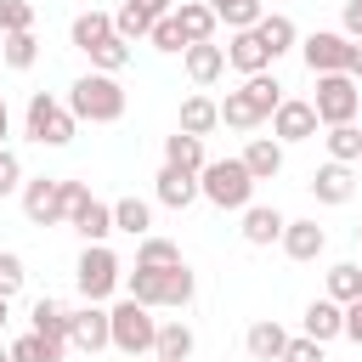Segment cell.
Instances as JSON below:
<instances>
[{
    "mask_svg": "<svg viewBox=\"0 0 362 362\" xmlns=\"http://www.w3.org/2000/svg\"><path fill=\"white\" fill-rule=\"evenodd\" d=\"M311 192H317V204H351V192H356V175H351V164H322L317 175H311Z\"/></svg>",
    "mask_w": 362,
    "mask_h": 362,
    "instance_id": "obj_17",
    "label": "cell"
},
{
    "mask_svg": "<svg viewBox=\"0 0 362 362\" xmlns=\"http://www.w3.org/2000/svg\"><path fill=\"white\" fill-rule=\"evenodd\" d=\"M68 209H74V181H57V175L23 181V215H28V226H57V221H68Z\"/></svg>",
    "mask_w": 362,
    "mask_h": 362,
    "instance_id": "obj_8",
    "label": "cell"
},
{
    "mask_svg": "<svg viewBox=\"0 0 362 362\" xmlns=\"http://www.w3.org/2000/svg\"><path fill=\"white\" fill-rule=\"evenodd\" d=\"M107 317H113V351H124L130 362H136V356H153V345H158V322H153L147 305H136V300L124 294Z\"/></svg>",
    "mask_w": 362,
    "mask_h": 362,
    "instance_id": "obj_5",
    "label": "cell"
},
{
    "mask_svg": "<svg viewBox=\"0 0 362 362\" xmlns=\"http://www.w3.org/2000/svg\"><path fill=\"white\" fill-rule=\"evenodd\" d=\"M0 34H34V6H28V0H6Z\"/></svg>",
    "mask_w": 362,
    "mask_h": 362,
    "instance_id": "obj_40",
    "label": "cell"
},
{
    "mask_svg": "<svg viewBox=\"0 0 362 362\" xmlns=\"http://www.w3.org/2000/svg\"><path fill=\"white\" fill-rule=\"evenodd\" d=\"M192 345H198V339H192L187 322H158V345H153V356H158V362H187Z\"/></svg>",
    "mask_w": 362,
    "mask_h": 362,
    "instance_id": "obj_29",
    "label": "cell"
},
{
    "mask_svg": "<svg viewBox=\"0 0 362 362\" xmlns=\"http://www.w3.org/2000/svg\"><path fill=\"white\" fill-rule=\"evenodd\" d=\"M283 362H322V345L300 334V339H288V351H283Z\"/></svg>",
    "mask_w": 362,
    "mask_h": 362,
    "instance_id": "obj_43",
    "label": "cell"
},
{
    "mask_svg": "<svg viewBox=\"0 0 362 362\" xmlns=\"http://www.w3.org/2000/svg\"><path fill=\"white\" fill-rule=\"evenodd\" d=\"M141 11H153V17H170V0H136Z\"/></svg>",
    "mask_w": 362,
    "mask_h": 362,
    "instance_id": "obj_46",
    "label": "cell"
},
{
    "mask_svg": "<svg viewBox=\"0 0 362 362\" xmlns=\"http://www.w3.org/2000/svg\"><path fill=\"white\" fill-rule=\"evenodd\" d=\"M198 192H204V187H198V175H192V170H175V164H164V170H158V204H164V209H187Z\"/></svg>",
    "mask_w": 362,
    "mask_h": 362,
    "instance_id": "obj_20",
    "label": "cell"
},
{
    "mask_svg": "<svg viewBox=\"0 0 362 362\" xmlns=\"http://www.w3.org/2000/svg\"><path fill=\"white\" fill-rule=\"evenodd\" d=\"M68 339H45V334H23L11 345V362H62Z\"/></svg>",
    "mask_w": 362,
    "mask_h": 362,
    "instance_id": "obj_32",
    "label": "cell"
},
{
    "mask_svg": "<svg viewBox=\"0 0 362 362\" xmlns=\"http://www.w3.org/2000/svg\"><path fill=\"white\" fill-rule=\"evenodd\" d=\"M74 283H79V294H85L90 305H102V300L119 288V255H113L107 243H85V255H79V266H74Z\"/></svg>",
    "mask_w": 362,
    "mask_h": 362,
    "instance_id": "obj_9",
    "label": "cell"
},
{
    "mask_svg": "<svg viewBox=\"0 0 362 362\" xmlns=\"http://www.w3.org/2000/svg\"><path fill=\"white\" fill-rule=\"evenodd\" d=\"M164 164H175V170H192V175H204V141L198 136H187V130H175V136H164Z\"/></svg>",
    "mask_w": 362,
    "mask_h": 362,
    "instance_id": "obj_24",
    "label": "cell"
},
{
    "mask_svg": "<svg viewBox=\"0 0 362 362\" xmlns=\"http://www.w3.org/2000/svg\"><path fill=\"white\" fill-rule=\"evenodd\" d=\"M124 85L113 79V74H79L74 79V90H68V107H74V119H90V124H119L124 119Z\"/></svg>",
    "mask_w": 362,
    "mask_h": 362,
    "instance_id": "obj_1",
    "label": "cell"
},
{
    "mask_svg": "<svg viewBox=\"0 0 362 362\" xmlns=\"http://www.w3.org/2000/svg\"><path fill=\"white\" fill-rule=\"evenodd\" d=\"M277 107H283V85H277L272 74H255V79H243V90H226V102H221V124H232V130H255V124H266Z\"/></svg>",
    "mask_w": 362,
    "mask_h": 362,
    "instance_id": "obj_2",
    "label": "cell"
},
{
    "mask_svg": "<svg viewBox=\"0 0 362 362\" xmlns=\"http://www.w3.org/2000/svg\"><path fill=\"white\" fill-rule=\"evenodd\" d=\"M0 328H6V294H0Z\"/></svg>",
    "mask_w": 362,
    "mask_h": 362,
    "instance_id": "obj_50",
    "label": "cell"
},
{
    "mask_svg": "<svg viewBox=\"0 0 362 362\" xmlns=\"http://www.w3.org/2000/svg\"><path fill=\"white\" fill-rule=\"evenodd\" d=\"M136 362H158V356H136Z\"/></svg>",
    "mask_w": 362,
    "mask_h": 362,
    "instance_id": "obj_51",
    "label": "cell"
},
{
    "mask_svg": "<svg viewBox=\"0 0 362 362\" xmlns=\"http://www.w3.org/2000/svg\"><path fill=\"white\" fill-rule=\"evenodd\" d=\"M339 334H345V305H339V300H311V305H305V339L328 345V339H339Z\"/></svg>",
    "mask_w": 362,
    "mask_h": 362,
    "instance_id": "obj_19",
    "label": "cell"
},
{
    "mask_svg": "<svg viewBox=\"0 0 362 362\" xmlns=\"http://www.w3.org/2000/svg\"><path fill=\"white\" fill-rule=\"evenodd\" d=\"M68 345L74 351H85V356H96V351H107L113 345V317L102 311V305H79L74 317H68Z\"/></svg>",
    "mask_w": 362,
    "mask_h": 362,
    "instance_id": "obj_11",
    "label": "cell"
},
{
    "mask_svg": "<svg viewBox=\"0 0 362 362\" xmlns=\"http://www.w3.org/2000/svg\"><path fill=\"white\" fill-rule=\"evenodd\" d=\"M28 317H34V334H45V339H68V317H74V311H68L62 300H51V294H40Z\"/></svg>",
    "mask_w": 362,
    "mask_h": 362,
    "instance_id": "obj_28",
    "label": "cell"
},
{
    "mask_svg": "<svg viewBox=\"0 0 362 362\" xmlns=\"http://www.w3.org/2000/svg\"><path fill=\"white\" fill-rule=\"evenodd\" d=\"M272 136H277V141H311V136H317V107L283 96V107L272 113Z\"/></svg>",
    "mask_w": 362,
    "mask_h": 362,
    "instance_id": "obj_12",
    "label": "cell"
},
{
    "mask_svg": "<svg viewBox=\"0 0 362 362\" xmlns=\"http://www.w3.org/2000/svg\"><path fill=\"white\" fill-rule=\"evenodd\" d=\"M102 40H113V17H107V11H79V17H74V45L90 57Z\"/></svg>",
    "mask_w": 362,
    "mask_h": 362,
    "instance_id": "obj_31",
    "label": "cell"
},
{
    "mask_svg": "<svg viewBox=\"0 0 362 362\" xmlns=\"http://www.w3.org/2000/svg\"><path fill=\"white\" fill-rule=\"evenodd\" d=\"M243 345H249V356H255V362H283V351H288V334H283L277 322H255V328L243 334Z\"/></svg>",
    "mask_w": 362,
    "mask_h": 362,
    "instance_id": "obj_26",
    "label": "cell"
},
{
    "mask_svg": "<svg viewBox=\"0 0 362 362\" xmlns=\"http://www.w3.org/2000/svg\"><path fill=\"white\" fill-rule=\"evenodd\" d=\"M0 57H6V68H34V57H40V40L34 34H0Z\"/></svg>",
    "mask_w": 362,
    "mask_h": 362,
    "instance_id": "obj_34",
    "label": "cell"
},
{
    "mask_svg": "<svg viewBox=\"0 0 362 362\" xmlns=\"http://www.w3.org/2000/svg\"><path fill=\"white\" fill-rule=\"evenodd\" d=\"M124 62H130V45H124L119 34H113V40H102V45L90 51V68H96V74H119Z\"/></svg>",
    "mask_w": 362,
    "mask_h": 362,
    "instance_id": "obj_38",
    "label": "cell"
},
{
    "mask_svg": "<svg viewBox=\"0 0 362 362\" xmlns=\"http://www.w3.org/2000/svg\"><path fill=\"white\" fill-rule=\"evenodd\" d=\"M356 238H362V226H356Z\"/></svg>",
    "mask_w": 362,
    "mask_h": 362,
    "instance_id": "obj_54",
    "label": "cell"
},
{
    "mask_svg": "<svg viewBox=\"0 0 362 362\" xmlns=\"http://www.w3.org/2000/svg\"><path fill=\"white\" fill-rule=\"evenodd\" d=\"M243 170H249L255 181H272V175L283 170V147H277L272 136H255V141L243 147Z\"/></svg>",
    "mask_w": 362,
    "mask_h": 362,
    "instance_id": "obj_25",
    "label": "cell"
},
{
    "mask_svg": "<svg viewBox=\"0 0 362 362\" xmlns=\"http://www.w3.org/2000/svg\"><path fill=\"white\" fill-rule=\"evenodd\" d=\"M215 124H221V102H209V96H187V102H181V124H175V130H187V136L204 141Z\"/></svg>",
    "mask_w": 362,
    "mask_h": 362,
    "instance_id": "obj_23",
    "label": "cell"
},
{
    "mask_svg": "<svg viewBox=\"0 0 362 362\" xmlns=\"http://www.w3.org/2000/svg\"><path fill=\"white\" fill-rule=\"evenodd\" d=\"M0 17H6V0H0Z\"/></svg>",
    "mask_w": 362,
    "mask_h": 362,
    "instance_id": "obj_53",
    "label": "cell"
},
{
    "mask_svg": "<svg viewBox=\"0 0 362 362\" xmlns=\"http://www.w3.org/2000/svg\"><path fill=\"white\" fill-rule=\"evenodd\" d=\"M23 277H28V272H23V255L0 249V294H6V300H11L17 288H23Z\"/></svg>",
    "mask_w": 362,
    "mask_h": 362,
    "instance_id": "obj_41",
    "label": "cell"
},
{
    "mask_svg": "<svg viewBox=\"0 0 362 362\" xmlns=\"http://www.w3.org/2000/svg\"><path fill=\"white\" fill-rule=\"evenodd\" d=\"M17 187H23V164H17L11 147H0V198H11Z\"/></svg>",
    "mask_w": 362,
    "mask_h": 362,
    "instance_id": "obj_42",
    "label": "cell"
},
{
    "mask_svg": "<svg viewBox=\"0 0 362 362\" xmlns=\"http://www.w3.org/2000/svg\"><path fill=\"white\" fill-rule=\"evenodd\" d=\"M136 266H153V272H164V266H181V249H175L170 238H141V249H136Z\"/></svg>",
    "mask_w": 362,
    "mask_h": 362,
    "instance_id": "obj_36",
    "label": "cell"
},
{
    "mask_svg": "<svg viewBox=\"0 0 362 362\" xmlns=\"http://www.w3.org/2000/svg\"><path fill=\"white\" fill-rule=\"evenodd\" d=\"M226 62H232L243 79H255V74H266V68H272V51L260 45V34H255V28H238V34H232V45H226Z\"/></svg>",
    "mask_w": 362,
    "mask_h": 362,
    "instance_id": "obj_13",
    "label": "cell"
},
{
    "mask_svg": "<svg viewBox=\"0 0 362 362\" xmlns=\"http://www.w3.org/2000/svg\"><path fill=\"white\" fill-rule=\"evenodd\" d=\"M68 221H74V232H79L85 243H102V238L113 232V204H102V198H90V192H85V198L74 204V215H68Z\"/></svg>",
    "mask_w": 362,
    "mask_h": 362,
    "instance_id": "obj_16",
    "label": "cell"
},
{
    "mask_svg": "<svg viewBox=\"0 0 362 362\" xmlns=\"http://www.w3.org/2000/svg\"><path fill=\"white\" fill-rule=\"evenodd\" d=\"M153 23H158V17H153V11H141L136 0H124V6L113 11V34H119L124 45H136V40H147V34H153Z\"/></svg>",
    "mask_w": 362,
    "mask_h": 362,
    "instance_id": "obj_30",
    "label": "cell"
},
{
    "mask_svg": "<svg viewBox=\"0 0 362 362\" xmlns=\"http://www.w3.org/2000/svg\"><path fill=\"white\" fill-rule=\"evenodd\" d=\"M6 136H11V113H6V96H0V147H6Z\"/></svg>",
    "mask_w": 362,
    "mask_h": 362,
    "instance_id": "obj_47",
    "label": "cell"
},
{
    "mask_svg": "<svg viewBox=\"0 0 362 362\" xmlns=\"http://www.w3.org/2000/svg\"><path fill=\"white\" fill-rule=\"evenodd\" d=\"M204 6H226V0H204Z\"/></svg>",
    "mask_w": 362,
    "mask_h": 362,
    "instance_id": "obj_52",
    "label": "cell"
},
{
    "mask_svg": "<svg viewBox=\"0 0 362 362\" xmlns=\"http://www.w3.org/2000/svg\"><path fill=\"white\" fill-rule=\"evenodd\" d=\"M23 124H28V136H34L40 147H68L79 119H74V107H68V102H57V96L34 90V96H28V113H23Z\"/></svg>",
    "mask_w": 362,
    "mask_h": 362,
    "instance_id": "obj_7",
    "label": "cell"
},
{
    "mask_svg": "<svg viewBox=\"0 0 362 362\" xmlns=\"http://www.w3.org/2000/svg\"><path fill=\"white\" fill-rule=\"evenodd\" d=\"M339 23H345V40H362V0H345Z\"/></svg>",
    "mask_w": 362,
    "mask_h": 362,
    "instance_id": "obj_44",
    "label": "cell"
},
{
    "mask_svg": "<svg viewBox=\"0 0 362 362\" xmlns=\"http://www.w3.org/2000/svg\"><path fill=\"white\" fill-rule=\"evenodd\" d=\"M198 187H204V198H209L215 209H249V198H255V175L243 170V158H215V164H204Z\"/></svg>",
    "mask_w": 362,
    "mask_h": 362,
    "instance_id": "obj_4",
    "label": "cell"
},
{
    "mask_svg": "<svg viewBox=\"0 0 362 362\" xmlns=\"http://www.w3.org/2000/svg\"><path fill=\"white\" fill-rule=\"evenodd\" d=\"M0 362H11V345H0Z\"/></svg>",
    "mask_w": 362,
    "mask_h": 362,
    "instance_id": "obj_49",
    "label": "cell"
},
{
    "mask_svg": "<svg viewBox=\"0 0 362 362\" xmlns=\"http://www.w3.org/2000/svg\"><path fill=\"white\" fill-rule=\"evenodd\" d=\"M181 62H187V79H192V85H215V79L226 74V45H215V40L187 45V51H181Z\"/></svg>",
    "mask_w": 362,
    "mask_h": 362,
    "instance_id": "obj_15",
    "label": "cell"
},
{
    "mask_svg": "<svg viewBox=\"0 0 362 362\" xmlns=\"http://www.w3.org/2000/svg\"><path fill=\"white\" fill-rule=\"evenodd\" d=\"M147 40H153V51H187V34H181V23H175V11H170V17H158Z\"/></svg>",
    "mask_w": 362,
    "mask_h": 362,
    "instance_id": "obj_39",
    "label": "cell"
},
{
    "mask_svg": "<svg viewBox=\"0 0 362 362\" xmlns=\"http://www.w3.org/2000/svg\"><path fill=\"white\" fill-rule=\"evenodd\" d=\"M317 124H356V113H362V85L351 79V74H317Z\"/></svg>",
    "mask_w": 362,
    "mask_h": 362,
    "instance_id": "obj_6",
    "label": "cell"
},
{
    "mask_svg": "<svg viewBox=\"0 0 362 362\" xmlns=\"http://www.w3.org/2000/svg\"><path fill=\"white\" fill-rule=\"evenodd\" d=\"M345 339H356V345H362V300H351V305H345Z\"/></svg>",
    "mask_w": 362,
    "mask_h": 362,
    "instance_id": "obj_45",
    "label": "cell"
},
{
    "mask_svg": "<svg viewBox=\"0 0 362 362\" xmlns=\"http://www.w3.org/2000/svg\"><path fill=\"white\" fill-rule=\"evenodd\" d=\"M283 226H288V215L272 209V204H249V209H243V243H255V249L283 243Z\"/></svg>",
    "mask_w": 362,
    "mask_h": 362,
    "instance_id": "obj_14",
    "label": "cell"
},
{
    "mask_svg": "<svg viewBox=\"0 0 362 362\" xmlns=\"http://www.w3.org/2000/svg\"><path fill=\"white\" fill-rule=\"evenodd\" d=\"M300 57H305V68H311V74H351L356 40H345V34H328V28H317V34H305V40H300Z\"/></svg>",
    "mask_w": 362,
    "mask_h": 362,
    "instance_id": "obj_10",
    "label": "cell"
},
{
    "mask_svg": "<svg viewBox=\"0 0 362 362\" xmlns=\"http://www.w3.org/2000/svg\"><path fill=\"white\" fill-rule=\"evenodd\" d=\"M322 141H328L334 164H356V158H362V130H356V124H334Z\"/></svg>",
    "mask_w": 362,
    "mask_h": 362,
    "instance_id": "obj_35",
    "label": "cell"
},
{
    "mask_svg": "<svg viewBox=\"0 0 362 362\" xmlns=\"http://www.w3.org/2000/svg\"><path fill=\"white\" fill-rule=\"evenodd\" d=\"M322 249H328V232L317 221H288L283 226V255L288 260H317Z\"/></svg>",
    "mask_w": 362,
    "mask_h": 362,
    "instance_id": "obj_18",
    "label": "cell"
},
{
    "mask_svg": "<svg viewBox=\"0 0 362 362\" xmlns=\"http://www.w3.org/2000/svg\"><path fill=\"white\" fill-rule=\"evenodd\" d=\"M328 300H339V305L362 300V266H351V260L328 266Z\"/></svg>",
    "mask_w": 362,
    "mask_h": 362,
    "instance_id": "obj_33",
    "label": "cell"
},
{
    "mask_svg": "<svg viewBox=\"0 0 362 362\" xmlns=\"http://www.w3.org/2000/svg\"><path fill=\"white\" fill-rule=\"evenodd\" d=\"M113 232L153 238V209H147V198H119V204H113Z\"/></svg>",
    "mask_w": 362,
    "mask_h": 362,
    "instance_id": "obj_27",
    "label": "cell"
},
{
    "mask_svg": "<svg viewBox=\"0 0 362 362\" xmlns=\"http://www.w3.org/2000/svg\"><path fill=\"white\" fill-rule=\"evenodd\" d=\"M192 288H198V277L187 272V260L181 266H164V272H153V266H136L130 272V300L136 305H147V311H158V305H187L192 300Z\"/></svg>",
    "mask_w": 362,
    "mask_h": 362,
    "instance_id": "obj_3",
    "label": "cell"
},
{
    "mask_svg": "<svg viewBox=\"0 0 362 362\" xmlns=\"http://www.w3.org/2000/svg\"><path fill=\"white\" fill-rule=\"evenodd\" d=\"M255 34H260V45L272 51V62H277L283 51H294V40H300V34H294V17H283V11H266V17L255 23Z\"/></svg>",
    "mask_w": 362,
    "mask_h": 362,
    "instance_id": "obj_22",
    "label": "cell"
},
{
    "mask_svg": "<svg viewBox=\"0 0 362 362\" xmlns=\"http://www.w3.org/2000/svg\"><path fill=\"white\" fill-rule=\"evenodd\" d=\"M215 17L238 34V28H255V23L266 17V6H260V0H226V6H215Z\"/></svg>",
    "mask_w": 362,
    "mask_h": 362,
    "instance_id": "obj_37",
    "label": "cell"
},
{
    "mask_svg": "<svg viewBox=\"0 0 362 362\" xmlns=\"http://www.w3.org/2000/svg\"><path fill=\"white\" fill-rule=\"evenodd\" d=\"M175 23H181V34H187V45H204V40H215V6H204V0H181V11H175Z\"/></svg>",
    "mask_w": 362,
    "mask_h": 362,
    "instance_id": "obj_21",
    "label": "cell"
},
{
    "mask_svg": "<svg viewBox=\"0 0 362 362\" xmlns=\"http://www.w3.org/2000/svg\"><path fill=\"white\" fill-rule=\"evenodd\" d=\"M351 79L362 85V40H356V57H351Z\"/></svg>",
    "mask_w": 362,
    "mask_h": 362,
    "instance_id": "obj_48",
    "label": "cell"
}]
</instances>
